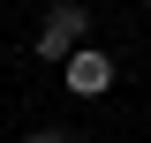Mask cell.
Segmentation results:
<instances>
[{"mask_svg":"<svg viewBox=\"0 0 151 143\" xmlns=\"http://www.w3.org/2000/svg\"><path fill=\"white\" fill-rule=\"evenodd\" d=\"M83 38H91V8L83 0H53L45 8V30H38V60H68Z\"/></svg>","mask_w":151,"mask_h":143,"instance_id":"6da1fadb","label":"cell"},{"mask_svg":"<svg viewBox=\"0 0 151 143\" xmlns=\"http://www.w3.org/2000/svg\"><path fill=\"white\" fill-rule=\"evenodd\" d=\"M113 75H121V68H113V53H106V45H76V53L60 60V83H68L76 98H106V90H113Z\"/></svg>","mask_w":151,"mask_h":143,"instance_id":"7a4b0ae2","label":"cell"},{"mask_svg":"<svg viewBox=\"0 0 151 143\" xmlns=\"http://www.w3.org/2000/svg\"><path fill=\"white\" fill-rule=\"evenodd\" d=\"M23 143H76V136H68V128H30Z\"/></svg>","mask_w":151,"mask_h":143,"instance_id":"3957f363","label":"cell"},{"mask_svg":"<svg viewBox=\"0 0 151 143\" xmlns=\"http://www.w3.org/2000/svg\"><path fill=\"white\" fill-rule=\"evenodd\" d=\"M144 8H151V0H144Z\"/></svg>","mask_w":151,"mask_h":143,"instance_id":"277c9868","label":"cell"}]
</instances>
